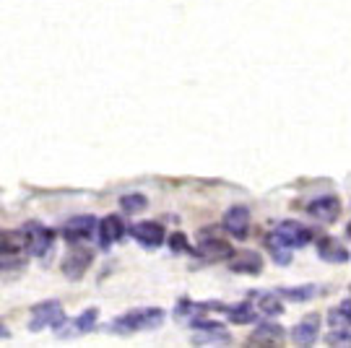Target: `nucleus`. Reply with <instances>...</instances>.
Listing matches in <instances>:
<instances>
[{
    "instance_id": "18",
    "label": "nucleus",
    "mask_w": 351,
    "mask_h": 348,
    "mask_svg": "<svg viewBox=\"0 0 351 348\" xmlns=\"http://www.w3.org/2000/svg\"><path fill=\"white\" fill-rule=\"evenodd\" d=\"M320 294V286H294V289H281L278 297L286 299V302H307V299L317 297Z\"/></svg>"
},
{
    "instance_id": "21",
    "label": "nucleus",
    "mask_w": 351,
    "mask_h": 348,
    "mask_svg": "<svg viewBox=\"0 0 351 348\" xmlns=\"http://www.w3.org/2000/svg\"><path fill=\"white\" fill-rule=\"evenodd\" d=\"M260 268H263V260L258 255H242L239 260L232 263L234 273H260Z\"/></svg>"
},
{
    "instance_id": "13",
    "label": "nucleus",
    "mask_w": 351,
    "mask_h": 348,
    "mask_svg": "<svg viewBox=\"0 0 351 348\" xmlns=\"http://www.w3.org/2000/svg\"><path fill=\"white\" fill-rule=\"evenodd\" d=\"M284 338V327H278V325H271V323H263L258 327V333L252 338H247V343L250 346H273V343H278Z\"/></svg>"
},
{
    "instance_id": "15",
    "label": "nucleus",
    "mask_w": 351,
    "mask_h": 348,
    "mask_svg": "<svg viewBox=\"0 0 351 348\" xmlns=\"http://www.w3.org/2000/svg\"><path fill=\"white\" fill-rule=\"evenodd\" d=\"M317 252H320V258L328 260V263H346V260H349V252H346L343 247L338 245L336 239H330V237L320 239V245H317Z\"/></svg>"
},
{
    "instance_id": "1",
    "label": "nucleus",
    "mask_w": 351,
    "mask_h": 348,
    "mask_svg": "<svg viewBox=\"0 0 351 348\" xmlns=\"http://www.w3.org/2000/svg\"><path fill=\"white\" fill-rule=\"evenodd\" d=\"M161 320H164L161 310H135L112 320L109 327L115 330L117 336H128V333H135V330H143V327H156V325H161Z\"/></svg>"
},
{
    "instance_id": "25",
    "label": "nucleus",
    "mask_w": 351,
    "mask_h": 348,
    "mask_svg": "<svg viewBox=\"0 0 351 348\" xmlns=\"http://www.w3.org/2000/svg\"><path fill=\"white\" fill-rule=\"evenodd\" d=\"M5 336H8V330H5V325L0 323V338H5Z\"/></svg>"
},
{
    "instance_id": "23",
    "label": "nucleus",
    "mask_w": 351,
    "mask_h": 348,
    "mask_svg": "<svg viewBox=\"0 0 351 348\" xmlns=\"http://www.w3.org/2000/svg\"><path fill=\"white\" fill-rule=\"evenodd\" d=\"M96 317H99V310H86L76 320V327L81 333H91V330L96 327Z\"/></svg>"
},
{
    "instance_id": "6",
    "label": "nucleus",
    "mask_w": 351,
    "mask_h": 348,
    "mask_svg": "<svg viewBox=\"0 0 351 348\" xmlns=\"http://www.w3.org/2000/svg\"><path fill=\"white\" fill-rule=\"evenodd\" d=\"M273 234L281 239V242H286V245L291 247H302L307 245V242H312V229H307V226H302V224H297V221H284V224H278V229H273Z\"/></svg>"
},
{
    "instance_id": "8",
    "label": "nucleus",
    "mask_w": 351,
    "mask_h": 348,
    "mask_svg": "<svg viewBox=\"0 0 351 348\" xmlns=\"http://www.w3.org/2000/svg\"><path fill=\"white\" fill-rule=\"evenodd\" d=\"M130 234L138 239V245L143 247H159L164 245V229L156 224V221H143V224H135L130 226Z\"/></svg>"
},
{
    "instance_id": "3",
    "label": "nucleus",
    "mask_w": 351,
    "mask_h": 348,
    "mask_svg": "<svg viewBox=\"0 0 351 348\" xmlns=\"http://www.w3.org/2000/svg\"><path fill=\"white\" fill-rule=\"evenodd\" d=\"M328 323H330V343L346 346V343H349V333H351L349 299H343L338 310H330V314H328Z\"/></svg>"
},
{
    "instance_id": "14",
    "label": "nucleus",
    "mask_w": 351,
    "mask_h": 348,
    "mask_svg": "<svg viewBox=\"0 0 351 348\" xmlns=\"http://www.w3.org/2000/svg\"><path fill=\"white\" fill-rule=\"evenodd\" d=\"M198 252L208 260H226V258H232L234 255L232 245H229V242H224V239H216V237H213V239H206Z\"/></svg>"
},
{
    "instance_id": "7",
    "label": "nucleus",
    "mask_w": 351,
    "mask_h": 348,
    "mask_svg": "<svg viewBox=\"0 0 351 348\" xmlns=\"http://www.w3.org/2000/svg\"><path fill=\"white\" fill-rule=\"evenodd\" d=\"M24 237L31 255H47L52 247V239H55V234L50 229H44V226H39V224H26Z\"/></svg>"
},
{
    "instance_id": "10",
    "label": "nucleus",
    "mask_w": 351,
    "mask_h": 348,
    "mask_svg": "<svg viewBox=\"0 0 351 348\" xmlns=\"http://www.w3.org/2000/svg\"><path fill=\"white\" fill-rule=\"evenodd\" d=\"M94 229H96V219H94V216H76V219H70L65 224L63 237L68 242H78V239L91 237Z\"/></svg>"
},
{
    "instance_id": "17",
    "label": "nucleus",
    "mask_w": 351,
    "mask_h": 348,
    "mask_svg": "<svg viewBox=\"0 0 351 348\" xmlns=\"http://www.w3.org/2000/svg\"><path fill=\"white\" fill-rule=\"evenodd\" d=\"M224 314H226L234 325H247V323H252V320H255V310H252V304H250V302L224 307Z\"/></svg>"
},
{
    "instance_id": "16",
    "label": "nucleus",
    "mask_w": 351,
    "mask_h": 348,
    "mask_svg": "<svg viewBox=\"0 0 351 348\" xmlns=\"http://www.w3.org/2000/svg\"><path fill=\"white\" fill-rule=\"evenodd\" d=\"M26 247L24 232H0V255H16Z\"/></svg>"
},
{
    "instance_id": "4",
    "label": "nucleus",
    "mask_w": 351,
    "mask_h": 348,
    "mask_svg": "<svg viewBox=\"0 0 351 348\" xmlns=\"http://www.w3.org/2000/svg\"><path fill=\"white\" fill-rule=\"evenodd\" d=\"M307 213H310L315 221H320V224H333V221L341 216V200H338L336 195L315 198L310 206H307Z\"/></svg>"
},
{
    "instance_id": "11",
    "label": "nucleus",
    "mask_w": 351,
    "mask_h": 348,
    "mask_svg": "<svg viewBox=\"0 0 351 348\" xmlns=\"http://www.w3.org/2000/svg\"><path fill=\"white\" fill-rule=\"evenodd\" d=\"M317 327H320V320L315 314H310V317H304L302 323L291 327V340L299 343V346H312L315 338H317Z\"/></svg>"
},
{
    "instance_id": "19",
    "label": "nucleus",
    "mask_w": 351,
    "mask_h": 348,
    "mask_svg": "<svg viewBox=\"0 0 351 348\" xmlns=\"http://www.w3.org/2000/svg\"><path fill=\"white\" fill-rule=\"evenodd\" d=\"M268 247H271V255L278 265H289L291 263V247L286 245V242H281L273 232L268 234Z\"/></svg>"
},
{
    "instance_id": "5",
    "label": "nucleus",
    "mask_w": 351,
    "mask_h": 348,
    "mask_svg": "<svg viewBox=\"0 0 351 348\" xmlns=\"http://www.w3.org/2000/svg\"><path fill=\"white\" fill-rule=\"evenodd\" d=\"M91 260H94V250H89V247H76V250H70V255L63 260V273L70 281H78L83 273L89 271Z\"/></svg>"
},
{
    "instance_id": "22",
    "label": "nucleus",
    "mask_w": 351,
    "mask_h": 348,
    "mask_svg": "<svg viewBox=\"0 0 351 348\" xmlns=\"http://www.w3.org/2000/svg\"><path fill=\"white\" fill-rule=\"evenodd\" d=\"M146 206H148V200H146V195H141V193H130L120 198V208H122L125 213H138V211H143Z\"/></svg>"
},
{
    "instance_id": "9",
    "label": "nucleus",
    "mask_w": 351,
    "mask_h": 348,
    "mask_svg": "<svg viewBox=\"0 0 351 348\" xmlns=\"http://www.w3.org/2000/svg\"><path fill=\"white\" fill-rule=\"evenodd\" d=\"M224 226H226V232L237 237V239H245L247 237V226H250V211L245 206H234L226 211V216H224Z\"/></svg>"
},
{
    "instance_id": "2",
    "label": "nucleus",
    "mask_w": 351,
    "mask_h": 348,
    "mask_svg": "<svg viewBox=\"0 0 351 348\" xmlns=\"http://www.w3.org/2000/svg\"><path fill=\"white\" fill-rule=\"evenodd\" d=\"M63 304L57 299H47V302H39L31 307V320H29V330H42V327H52L57 320H63Z\"/></svg>"
},
{
    "instance_id": "12",
    "label": "nucleus",
    "mask_w": 351,
    "mask_h": 348,
    "mask_svg": "<svg viewBox=\"0 0 351 348\" xmlns=\"http://www.w3.org/2000/svg\"><path fill=\"white\" fill-rule=\"evenodd\" d=\"M122 234H125L122 219H120V216H107V219L99 224V245L109 247L112 242L122 239Z\"/></svg>"
},
{
    "instance_id": "20",
    "label": "nucleus",
    "mask_w": 351,
    "mask_h": 348,
    "mask_svg": "<svg viewBox=\"0 0 351 348\" xmlns=\"http://www.w3.org/2000/svg\"><path fill=\"white\" fill-rule=\"evenodd\" d=\"M258 310L263 312V314H268V317H276V314L284 312V302H281L278 294H260Z\"/></svg>"
},
{
    "instance_id": "24",
    "label": "nucleus",
    "mask_w": 351,
    "mask_h": 348,
    "mask_svg": "<svg viewBox=\"0 0 351 348\" xmlns=\"http://www.w3.org/2000/svg\"><path fill=\"white\" fill-rule=\"evenodd\" d=\"M169 247L174 250V252H190V245H187V237L180 232H174L169 237Z\"/></svg>"
}]
</instances>
